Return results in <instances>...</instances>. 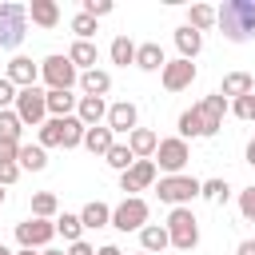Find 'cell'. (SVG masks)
I'll return each mask as SVG.
<instances>
[{"instance_id":"60d3db41","label":"cell","mask_w":255,"mask_h":255,"mask_svg":"<svg viewBox=\"0 0 255 255\" xmlns=\"http://www.w3.org/2000/svg\"><path fill=\"white\" fill-rule=\"evenodd\" d=\"M20 179V167L16 163H0V187H8V183H16Z\"/></svg>"},{"instance_id":"5b68a950","label":"cell","mask_w":255,"mask_h":255,"mask_svg":"<svg viewBox=\"0 0 255 255\" xmlns=\"http://www.w3.org/2000/svg\"><path fill=\"white\" fill-rule=\"evenodd\" d=\"M155 195L163 203H171V207H187L199 195V179H191V175H163L155 183Z\"/></svg>"},{"instance_id":"44dd1931","label":"cell","mask_w":255,"mask_h":255,"mask_svg":"<svg viewBox=\"0 0 255 255\" xmlns=\"http://www.w3.org/2000/svg\"><path fill=\"white\" fill-rule=\"evenodd\" d=\"M80 88H84V96H108L112 92V76L108 72H100V68H88V72H80Z\"/></svg>"},{"instance_id":"bcb514c9","label":"cell","mask_w":255,"mask_h":255,"mask_svg":"<svg viewBox=\"0 0 255 255\" xmlns=\"http://www.w3.org/2000/svg\"><path fill=\"white\" fill-rule=\"evenodd\" d=\"M247 163H251V167H255V139H251V143H247Z\"/></svg>"},{"instance_id":"ac0fdd59","label":"cell","mask_w":255,"mask_h":255,"mask_svg":"<svg viewBox=\"0 0 255 255\" xmlns=\"http://www.w3.org/2000/svg\"><path fill=\"white\" fill-rule=\"evenodd\" d=\"M255 92V80H251V72H227L223 76V88H219V96L227 100H239V96H251Z\"/></svg>"},{"instance_id":"5bb4252c","label":"cell","mask_w":255,"mask_h":255,"mask_svg":"<svg viewBox=\"0 0 255 255\" xmlns=\"http://www.w3.org/2000/svg\"><path fill=\"white\" fill-rule=\"evenodd\" d=\"M8 80H12L16 88H36L40 64H32L28 56H12V60H8Z\"/></svg>"},{"instance_id":"1f68e13d","label":"cell","mask_w":255,"mask_h":255,"mask_svg":"<svg viewBox=\"0 0 255 255\" xmlns=\"http://www.w3.org/2000/svg\"><path fill=\"white\" fill-rule=\"evenodd\" d=\"M104 159H108V167H116V171H128V167L135 163V155H131V147H128V143H112Z\"/></svg>"},{"instance_id":"603a6c76","label":"cell","mask_w":255,"mask_h":255,"mask_svg":"<svg viewBox=\"0 0 255 255\" xmlns=\"http://www.w3.org/2000/svg\"><path fill=\"white\" fill-rule=\"evenodd\" d=\"M175 48H179V60H195L199 48H203V36L183 24V28H175Z\"/></svg>"},{"instance_id":"8fae6325","label":"cell","mask_w":255,"mask_h":255,"mask_svg":"<svg viewBox=\"0 0 255 255\" xmlns=\"http://www.w3.org/2000/svg\"><path fill=\"white\" fill-rule=\"evenodd\" d=\"M135 120H139V112H135L131 100L108 104V128H112V135H131L135 131Z\"/></svg>"},{"instance_id":"f6af8a7d","label":"cell","mask_w":255,"mask_h":255,"mask_svg":"<svg viewBox=\"0 0 255 255\" xmlns=\"http://www.w3.org/2000/svg\"><path fill=\"white\" fill-rule=\"evenodd\" d=\"M96 255H124V251H120V247H116V243H104V247H100V251H96Z\"/></svg>"},{"instance_id":"ee69618b","label":"cell","mask_w":255,"mask_h":255,"mask_svg":"<svg viewBox=\"0 0 255 255\" xmlns=\"http://www.w3.org/2000/svg\"><path fill=\"white\" fill-rule=\"evenodd\" d=\"M235 255H255V239H243V243L235 247Z\"/></svg>"},{"instance_id":"e0dca14e","label":"cell","mask_w":255,"mask_h":255,"mask_svg":"<svg viewBox=\"0 0 255 255\" xmlns=\"http://www.w3.org/2000/svg\"><path fill=\"white\" fill-rule=\"evenodd\" d=\"M28 20L40 24V28H56L60 24V4L56 0H32L28 4Z\"/></svg>"},{"instance_id":"f5cc1de1","label":"cell","mask_w":255,"mask_h":255,"mask_svg":"<svg viewBox=\"0 0 255 255\" xmlns=\"http://www.w3.org/2000/svg\"><path fill=\"white\" fill-rule=\"evenodd\" d=\"M139 255H147V251H139Z\"/></svg>"},{"instance_id":"e575fe53","label":"cell","mask_w":255,"mask_h":255,"mask_svg":"<svg viewBox=\"0 0 255 255\" xmlns=\"http://www.w3.org/2000/svg\"><path fill=\"white\" fill-rule=\"evenodd\" d=\"M199 195H203V199H211V203H227V195H231V191H227V183H223V179H203V183H199Z\"/></svg>"},{"instance_id":"83f0119b","label":"cell","mask_w":255,"mask_h":255,"mask_svg":"<svg viewBox=\"0 0 255 255\" xmlns=\"http://www.w3.org/2000/svg\"><path fill=\"white\" fill-rule=\"evenodd\" d=\"M187 28H195L199 36H203L207 28H215V8H211V4H191V8H187Z\"/></svg>"},{"instance_id":"d6986e66","label":"cell","mask_w":255,"mask_h":255,"mask_svg":"<svg viewBox=\"0 0 255 255\" xmlns=\"http://www.w3.org/2000/svg\"><path fill=\"white\" fill-rule=\"evenodd\" d=\"M16 167H20V171H44V167H48V151H44L40 143H20Z\"/></svg>"},{"instance_id":"d4e9b609","label":"cell","mask_w":255,"mask_h":255,"mask_svg":"<svg viewBox=\"0 0 255 255\" xmlns=\"http://www.w3.org/2000/svg\"><path fill=\"white\" fill-rule=\"evenodd\" d=\"M139 247H143L147 255L171 247V243H167V227H163V223H147V227H139Z\"/></svg>"},{"instance_id":"7402d4cb","label":"cell","mask_w":255,"mask_h":255,"mask_svg":"<svg viewBox=\"0 0 255 255\" xmlns=\"http://www.w3.org/2000/svg\"><path fill=\"white\" fill-rule=\"evenodd\" d=\"M44 104H48V120H64V116H72L80 96H72V92H44Z\"/></svg>"},{"instance_id":"8992f818","label":"cell","mask_w":255,"mask_h":255,"mask_svg":"<svg viewBox=\"0 0 255 255\" xmlns=\"http://www.w3.org/2000/svg\"><path fill=\"white\" fill-rule=\"evenodd\" d=\"M147 215H151L147 199L128 195L124 203H116V207H112V227H116V231H139V227H147Z\"/></svg>"},{"instance_id":"f1b7e54d","label":"cell","mask_w":255,"mask_h":255,"mask_svg":"<svg viewBox=\"0 0 255 255\" xmlns=\"http://www.w3.org/2000/svg\"><path fill=\"white\" fill-rule=\"evenodd\" d=\"M179 139H203V120H199V108L179 112Z\"/></svg>"},{"instance_id":"7dc6e473","label":"cell","mask_w":255,"mask_h":255,"mask_svg":"<svg viewBox=\"0 0 255 255\" xmlns=\"http://www.w3.org/2000/svg\"><path fill=\"white\" fill-rule=\"evenodd\" d=\"M12 255H40V251H28V247H20V251H12Z\"/></svg>"},{"instance_id":"681fc988","label":"cell","mask_w":255,"mask_h":255,"mask_svg":"<svg viewBox=\"0 0 255 255\" xmlns=\"http://www.w3.org/2000/svg\"><path fill=\"white\" fill-rule=\"evenodd\" d=\"M0 255H12V251H8V247H4V243H0Z\"/></svg>"},{"instance_id":"ba28073f","label":"cell","mask_w":255,"mask_h":255,"mask_svg":"<svg viewBox=\"0 0 255 255\" xmlns=\"http://www.w3.org/2000/svg\"><path fill=\"white\" fill-rule=\"evenodd\" d=\"M12 112L20 116V124H32V128H40V124L48 120L44 88H20V92H16V104H12Z\"/></svg>"},{"instance_id":"ab89813d","label":"cell","mask_w":255,"mask_h":255,"mask_svg":"<svg viewBox=\"0 0 255 255\" xmlns=\"http://www.w3.org/2000/svg\"><path fill=\"white\" fill-rule=\"evenodd\" d=\"M231 112H235L239 120H251V112H255V92H251V96H239V100H231Z\"/></svg>"},{"instance_id":"f907efd6","label":"cell","mask_w":255,"mask_h":255,"mask_svg":"<svg viewBox=\"0 0 255 255\" xmlns=\"http://www.w3.org/2000/svg\"><path fill=\"white\" fill-rule=\"evenodd\" d=\"M0 203H4V187H0Z\"/></svg>"},{"instance_id":"c3c4849f","label":"cell","mask_w":255,"mask_h":255,"mask_svg":"<svg viewBox=\"0 0 255 255\" xmlns=\"http://www.w3.org/2000/svg\"><path fill=\"white\" fill-rule=\"evenodd\" d=\"M40 255H64V251H52V247H44V251H40Z\"/></svg>"},{"instance_id":"7bdbcfd3","label":"cell","mask_w":255,"mask_h":255,"mask_svg":"<svg viewBox=\"0 0 255 255\" xmlns=\"http://www.w3.org/2000/svg\"><path fill=\"white\" fill-rule=\"evenodd\" d=\"M68 255H96V247L80 239V243H68Z\"/></svg>"},{"instance_id":"d590c367","label":"cell","mask_w":255,"mask_h":255,"mask_svg":"<svg viewBox=\"0 0 255 255\" xmlns=\"http://www.w3.org/2000/svg\"><path fill=\"white\" fill-rule=\"evenodd\" d=\"M72 32H76V40H92V36H96V20L84 16V12H76V16H72Z\"/></svg>"},{"instance_id":"cb8c5ba5","label":"cell","mask_w":255,"mask_h":255,"mask_svg":"<svg viewBox=\"0 0 255 255\" xmlns=\"http://www.w3.org/2000/svg\"><path fill=\"white\" fill-rule=\"evenodd\" d=\"M116 143V135H112V128L108 124H100V128H88L84 131V147L92 151V155H108V147Z\"/></svg>"},{"instance_id":"ffe728a7","label":"cell","mask_w":255,"mask_h":255,"mask_svg":"<svg viewBox=\"0 0 255 255\" xmlns=\"http://www.w3.org/2000/svg\"><path fill=\"white\" fill-rule=\"evenodd\" d=\"M163 48L155 44V40H147V44H139L135 48V68H143V72H163Z\"/></svg>"},{"instance_id":"836d02e7","label":"cell","mask_w":255,"mask_h":255,"mask_svg":"<svg viewBox=\"0 0 255 255\" xmlns=\"http://www.w3.org/2000/svg\"><path fill=\"white\" fill-rule=\"evenodd\" d=\"M20 131H24V124H20V116L8 108V112H0V139H12V143H20Z\"/></svg>"},{"instance_id":"484cf974","label":"cell","mask_w":255,"mask_h":255,"mask_svg":"<svg viewBox=\"0 0 255 255\" xmlns=\"http://www.w3.org/2000/svg\"><path fill=\"white\" fill-rule=\"evenodd\" d=\"M68 60H72L76 72H80V68H84V72L96 68V44H92V40H76V44L68 48Z\"/></svg>"},{"instance_id":"277c9868","label":"cell","mask_w":255,"mask_h":255,"mask_svg":"<svg viewBox=\"0 0 255 255\" xmlns=\"http://www.w3.org/2000/svg\"><path fill=\"white\" fill-rule=\"evenodd\" d=\"M24 36H28V8L0 4V48H20Z\"/></svg>"},{"instance_id":"7c38bea8","label":"cell","mask_w":255,"mask_h":255,"mask_svg":"<svg viewBox=\"0 0 255 255\" xmlns=\"http://www.w3.org/2000/svg\"><path fill=\"white\" fill-rule=\"evenodd\" d=\"M155 183V163L151 159H135L128 171H120V187L124 191H143Z\"/></svg>"},{"instance_id":"9c48e42d","label":"cell","mask_w":255,"mask_h":255,"mask_svg":"<svg viewBox=\"0 0 255 255\" xmlns=\"http://www.w3.org/2000/svg\"><path fill=\"white\" fill-rule=\"evenodd\" d=\"M52 235H56V223L52 219H24V223H16V243L20 247H28V251H44L48 243H52Z\"/></svg>"},{"instance_id":"3957f363","label":"cell","mask_w":255,"mask_h":255,"mask_svg":"<svg viewBox=\"0 0 255 255\" xmlns=\"http://www.w3.org/2000/svg\"><path fill=\"white\" fill-rule=\"evenodd\" d=\"M187 159H191V147H187V139H179V135L159 139V147H155V155H151L155 171H167V175H183Z\"/></svg>"},{"instance_id":"9a60e30c","label":"cell","mask_w":255,"mask_h":255,"mask_svg":"<svg viewBox=\"0 0 255 255\" xmlns=\"http://www.w3.org/2000/svg\"><path fill=\"white\" fill-rule=\"evenodd\" d=\"M76 120H80L84 128H100V124L108 120V104H104L100 96H80V104H76Z\"/></svg>"},{"instance_id":"6da1fadb","label":"cell","mask_w":255,"mask_h":255,"mask_svg":"<svg viewBox=\"0 0 255 255\" xmlns=\"http://www.w3.org/2000/svg\"><path fill=\"white\" fill-rule=\"evenodd\" d=\"M215 24L223 28V36L231 44L255 40V0H223L215 8Z\"/></svg>"},{"instance_id":"8d00e7d4","label":"cell","mask_w":255,"mask_h":255,"mask_svg":"<svg viewBox=\"0 0 255 255\" xmlns=\"http://www.w3.org/2000/svg\"><path fill=\"white\" fill-rule=\"evenodd\" d=\"M239 211H243V219H247V223H255V183L239 191Z\"/></svg>"},{"instance_id":"4dcf8cb0","label":"cell","mask_w":255,"mask_h":255,"mask_svg":"<svg viewBox=\"0 0 255 255\" xmlns=\"http://www.w3.org/2000/svg\"><path fill=\"white\" fill-rule=\"evenodd\" d=\"M56 211H60V199H56L52 191H36V195H32V215H36V219H52Z\"/></svg>"},{"instance_id":"4fadbf2b","label":"cell","mask_w":255,"mask_h":255,"mask_svg":"<svg viewBox=\"0 0 255 255\" xmlns=\"http://www.w3.org/2000/svg\"><path fill=\"white\" fill-rule=\"evenodd\" d=\"M163 88L167 92H183V88H191V80H195V64L191 60H171V64H163Z\"/></svg>"},{"instance_id":"30bf717a","label":"cell","mask_w":255,"mask_h":255,"mask_svg":"<svg viewBox=\"0 0 255 255\" xmlns=\"http://www.w3.org/2000/svg\"><path fill=\"white\" fill-rule=\"evenodd\" d=\"M195 108H199V120H203V139H207V135H215V131L223 128V112H227V100L215 92V96H203Z\"/></svg>"},{"instance_id":"816d5d0a","label":"cell","mask_w":255,"mask_h":255,"mask_svg":"<svg viewBox=\"0 0 255 255\" xmlns=\"http://www.w3.org/2000/svg\"><path fill=\"white\" fill-rule=\"evenodd\" d=\"M251 120H255V112H251Z\"/></svg>"},{"instance_id":"d6a6232c","label":"cell","mask_w":255,"mask_h":255,"mask_svg":"<svg viewBox=\"0 0 255 255\" xmlns=\"http://www.w3.org/2000/svg\"><path fill=\"white\" fill-rule=\"evenodd\" d=\"M80 231H84L80 215H68V211H64V215L56 219V235H64L68 243H80Z\"/></svg>"},{"instance_id":"7a4b0ae2","label":"cell","mask_w":255,"mask_h":255,"mask_svg":"<svg viewBox=\"0 0 255 255\" xmlns=\"http://www.w3.org/2000/svg\"><path fill=\"white\" fill-rule=\"evenodd\" d=\"M163 227H167V243L175 251H191L199 243V219L191 215V207H171V215H167Z\"/></svg>"},{"instance_id":"f546056e","label":"cell","mask_w":255,"mask_h":255,"mask_svg":"<svg viewBox=\"0 0 255 255\" xmlns=\"http://www.w3.org/2000/svg\"><path fill=\"white\" fill-rule=\"evenodd\" d=\"M108 52H112V64H120V68H128V64H135V44H131L128 36H116Z\"/></svg>"},{"instance_id":"f35d334b","label":"cell","mask_w":255,"mask_h":255,"mask_svg":"<svg viewBox=\"0 0 255 255\" xmlns=\"http://www.w3.org/2000/svg\"><path fill=\"white\" fill-rule=\"evenodd\" d=\"M84 16H92V20H100V16H108L112 12V0H84V8H80Z\"/></svg>"},{"instance_id":"74e56055","label":"cell","mask_w":255,"mask_h":255,"mask_svg":"<svg viewBox=\"0 0 255 255\" xmlns=\"http://www.w3.org/2000/svg\"><path fill=\"white\" fill-rule=\"evenodd\" d=\"M16 92H20V88H16L8 76H0V112H8V108L16 104Z\"/></svg>"},{"instance_id":"4316f807","label":"cell","mask_w":255,"mask_h":255,"mask_svg":"<svg viewBox=\"0 0 255 255\" xmlns=\"http://www.w3.org/2000/svg\"><path fill=\"white\" fill-rule=\"evenodd\" d=\"M80 223H84V227H92V231H96V227H108V223H112V207H108V203H100V199H92V203L80 211Z\"/></svg>"},{"instance_id":"b9f144b4","label":"cell","mask_w":255,"mask_h":255,"mask_svg":"<svg viewBox=\"0 0 255 255\" xmlns=\"http://www.w3.org/2000/svg\"><path fill=\"white\" fill-rule=\"evenodd\" d=\"M16 151H20V143H12V139H0V163H16Z\"/></svg>"},{"instance_id":"52a82bcc","label":"cell","mask_w":255,"mask_h":255,"mask_svg":"<svg viewBox=\"0 0 255 255\" xmlns=\"http://www.w3.org/2000/svg\"><path fill=\"white\" fill-rule=\"evenodd\" d=\"M40 76H44L48 92H72V84H80V72L72 68L68 56H48L40 64Z\"/></svg>"},{"instance_id":"2e32d148","label":"cell","mask_w":255,"mask_h":255,"mask_svg":"<svg viewBox=\"0 0 255 255\" xmlns=\"http://www.w3.org/2000/svg\"><path fill=\"white\" fill-rule=\"evenodd\" d=\"M128 147H131V155H135V159H151V155H155V147H159V135H155L151 128H135V131L128 135Z\"/></svg>"}]
</instances>
